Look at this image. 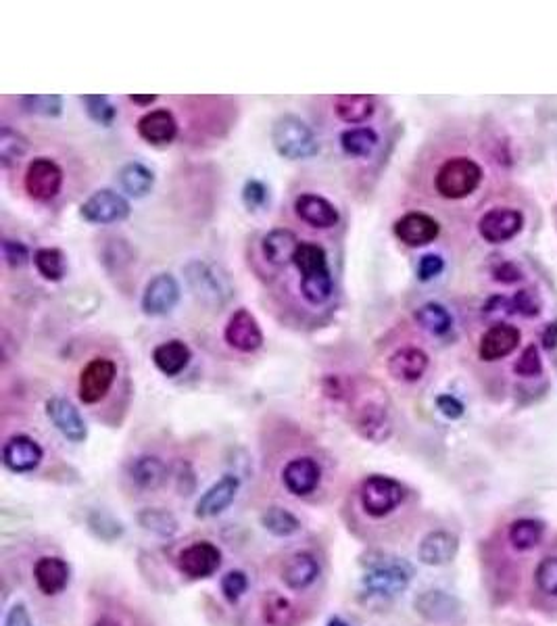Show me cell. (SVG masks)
<instances>
[{
  "instance_id": "ee69618b",
  "label": "cell",
  "mask_w": 557,
  "mask_h": 626,
  "mask_svg": "<svg viewBox=\"0 0 557 626\" xmlns=\"http://www.w3.org/2000/svg\"><path fill=\"white\" fill-rule=\"evenodd\" d=\"M535 583L545 595L557 597V556L541 560L535 570Z\"/></svg>"
},
{
  "instance_id": "f1b7e54d",
  "label": "cell",
  "mask_w": 557,
  "mask_h": 626,
  "mask_svg": "<svg viewBox=\"0 0 557 626\" xmlns=\"http://www.w3.org/2000/svg\"><path fill=\"white\" fill-rule=\"evenodd\" d=\"M374 111L376 99L372 94H341L334 99L336 117L351 126L368 122Z\"/></svg>"
},
{
  "instance_id": "f546056e",
  "label": "cell",
  "mask_w": 557,
  "mask_h": 626,
  "mask_svg": "<svg viewBox=\"0 0 557 626\" xmlns=\"http://www.w3.org/2000/svg\"><path fill=\"white\" fill-rule=\"evenodd\" d=\"M190 357H192V353H190L188 345L184 341L172 339V341H165V343L155 347L153 364L157 366V370L161 374L174 378L186 370V366L190 364Z\"/></svg>"
},
{
  "instance_id": "4fadbf2b",
  "label": "cell",
  "mask_w": 557,
  "mask_h": 626,
  "mask_svg": "<svg viewBox=\"0 0 557 626\" xmlns=\"http://www.w3.org/2000/svg\"><path fill=\"white\" fill-rule=\"evenodd\" d=\"M226 343L240 353H255L263 345V332L253 313L245 307L236 309L224 330Z\"/></svg>"
},
{
  "instance_id": "681fc988",
  "label": "cell",
  "mask_w": 557,
  "mask_h": 626,
  "mask_svg": "<svg viewBox=\"0 0 557 626\" xmlns=\"http://www.w3.org/2000/svg\"><path fill=\"white\" fill-rule=\"evenodd\" d=\"M443 270H445L443 257L437 255V253H428V255H424V257L420 259L418 272H416V274H418V280H420V282H428V280H432V278H437Z\"/></svg>"
},
{
  "instance_id": "603a6c76",
  "label": "cell",
  "mask_w": 557,
  "mask_h": 626,
  "mask_svg": "<svg viewBox=\"0 0 557 626\" xmlns=\"http://www.w3.org/2000/svg\"><path fill=\"white\" fill-rule=\"evenodd\" d=\"M459 551V539L447 531H432L428 533L418 547V558L426 566H447L455 560Z\"/></svg>"
},
{
  "instance_id": "ac0fdd59",
  "label": "cell",
  "mask_w": 557,
  "mask_h": 626,
  "mask_svg": "<svg viewBox=\"0 0 557 626\" xmlns=\"http://www.w3.org/2000/svg\"><path fill=\"white\" fill-rule=\"evenodd\" d=\"M522 339V332L514 324H493L487 332L482 334L480 345H478V355L482 361H499L507 355H512Z\"/></svg>"
},
{
  "instance_id": "f6af8a7d",
  "label": "cell",
  "mask_w": 557,
  "mask_h": 626,
  "mask_svg": "<svg viewBox=\"0 0 557 626\" xmlns=\"http://www.w3.org/2000/svg\"><path fill=\"white\" fill-rule=\"evenodd\" d=\"M242 203L249 211H259L270 203V188L261 180H247L242 188Z\"/></svg>"
},
{
  "instance_id": "8d00e7d4",
  "label": "cell",
  "mask_w": 557,
  "mask_h": 626,
  "mask_svg": "<svg viewBox=\"0 0 557 626\" xmlns=\"http://www.w3.org/2000/svg\"><path fill=\"white\" fill-rule=\"evenodd\" d=\"M261 526L274 537H290L301 531V520L284 508H270L261 514Z\"/></svg>"
},
{
  "instance_id": "74e56055",
  "label": "cell",
  "mask_w": 557,
  "mask_h": 626,
  "mask_svg": "<svg viewBox=\"0 0 557 626\" xmlns=\"http://www.w3.org/2000/svg\"><path fill=\"white\" fill-rule=\"evenodd\" d=\"M263 620L270 626H290L295 622L297 610L293 606V601L282 597V595H268L263 599Z\"/></svg>"
},
{
  "instance_id": "ba28073f",
  "label": "cell",
  "mask_w": 557,
  "mask_h": 626,
  "mask_svg": "<svg viewBox=\"0 0 557 626\" xmlns=\"http://www.w3.org/2000/svg\"><path fill=\"white\" fill-rule=\"evenodd\" d=\"M23 186L34 201H53L63 186V170L53 159L38 157L28 165Z\"/></svg>"
},
{
  "instance_id": "7c38bea8",
  "label": "cell",
  "mask_w": 557,
  "mask_h": 626,
  "mask_svg": "<svg viewBox=\"0 0 557 626\" xmlns=\"http://www.w3.org/2000/svg\"><path fill=\"white\" fill-rule=\"evenodd\" d=\"M180 295H182V291H180V284H178L176 276L157 274L147 284V288H144L140 307L144 313H147V316H153V318L167 316V313L178 305Z\"/></svg>"
},
{
  "instance_id": "484cf974",
  "label": "cell",
  "mask_w": 557,
  "mask_h": 626,
  "mask_svg": "<svg viewBox=\"0 0 557 626\" xmlns=\"http://www.w3.org/2000/svg\"><path fill=\"white\" fill-rule=\"evenodd\" d=\"M430 364V357L426 351L418 347H405L391 355L389 359V374L401 382H418Z\"/></svg>"
},
{
  "instance_id": "c3c4849f",
  "label": "cell",
  "mask_w": 557,
  "mask_h": 626,
  "mask_svg": "<svg viewBox=\"0 0 557 626\" xmlns=\"http://www.w3.org/2000/svg\"><path fill=\"white\" fill-rule=\"evenodd\" d=\"M3 255H5V261L9 263L11 268L26 266L28 259H30L28 247L23 245V243H19V240H11V238L3 240Z\"/></svg>"
},
{
  "instance_id": "f5cc1de1",
  "label": "cell",
  "mask_w": 557,
  "mask_h": 626,
  "mask_svg": "<svg viewBox=\"0 0 557 626\" xmlns=\"http://www.w3.org/2000/svg\"><path fill=\"white\" fill-rule=\"evenodd\" d=\"M5 626H34L32 616L28 612V608L23 604H15L9 612H7V620Z\"/></svg>"
},
{
  "instance_id": "2e32d148",
  "label": "cell",
  "mask_w": 557,
  "mask_h": 626,
  "mask_svg": "<svg viewBox=\"0 0 557 626\" xmlns=\"http://www.w3.org/2000/svg\"><path fill=\"white\" fill-rule=\"evenodd\" d=\"M46 416L69 443H84L88 439V426L74 403L63 397L46 401Z\"/></svg>"
},
{
  "instance_id": "d6986e66",
  "label": "cell",
  "mask_w": 557,
  "mask_h": 626,
  "mask_svg": "<svg viewBox=\"0 0 557 626\" xmlns=\"http://www.w3.org/2000/svg\"><path fill=\"white\" fill-rule=\"evenodd\" d=\"M238 489H240L238 476H234V474H224L220 480H217L215 485H211V487L201 495V499L197 501L195 516L201 518V520L220 516L222 512H226V510L230 508V505L234 503V499H236V495H238Z\"/></svg>"
},
{
  "instance_id": "ab89813d",
  "label": "cell",
  "mask_w": 557,
  "mask_h": 626,
  "mask_svg": "<svg viewBox=\"0 0 557 626\" xmlns=\"http://www.w3.org/2000/svg\"><path fill=\"white\" fill-rule=\"evenodd\" d=\"M28 149L30 142L26 136L11 130L9 126H3V130H0V161H3V167H11L13 163H17L28 153Z\"/></svg>"
},
{
  "instance_id": "11a10c76",
  "label": "cell",
  "mask_w": 557,
  "mask_h": 626,
  "mask_svg": "<svg viewBox=\"0 0 557 626\" xmlns=\"http://www.w3.org/2000/svg\"><path fill=\"white\" fill-rule=\"evenodd\" d=\"M128 99H130V103H134L138 107H151L157 101V96L155 94H132V96H128Z\"/></svg>"
},
{
  "instance_id": "5bb4252c",
  "label": "cell",
  "mask_w": 557,
  "mask_h": 626,
  "mask_svg": "<svg viewBox=\"0 0 557 626\" xmlns=\"http://www.w3.org/2000/svg\"><path fill=\"white\" fill-rule=\"evenodd\" d=\"M393 232L403 245L416 249V247H426L434 243L437 236L441 234V226L432 218V215L422 213V211H411L395 222Z\"/></svg>"
},
{
  "instance_id": "d6a6232c",
  "label": "cell",
  "mask_w": 557,
  "mask_h": 626,
  "mask_svg": "<svg viewBox=\"0 0 557 626\" xmlns=\"http://www.w3.org/2000/svg\"><path fill=\"white\" fill-rule=\"evenodd\" d=\"M545 535V524L537 518H520L516 522H512L510 533H507V539H510L512 547L516 551H530L535 549Z\"/></svg>"
},
{
  "instance_id": "7402d4cb",
  "label": "cell",
  "mask_w": 557,
  "mask_h": 626,
  "mask_svg": "<svg viewBox=\"0 0 557 626\" xmlns=\"http://www.w3.org/2000/svg\"><path fill=\"white\" fill-rule=\"evenodd\" d=\"M138 136L149 144H169L178 136V122L167 109H155L144 113L136 124Z\"/></svg>"
},
{
  "instance_id": "4316f807",
  "label": "cell",
  "mask_w": 557,
  "mask_h": 626,
  "mask_svg": "<svg viewBox=\"0 0 557 626\" xmlns=\"http://www.w3.org/2000/svg\"><path fill=\"white\" fill-rule=\"evenodd\" d=\"M299 238L293 230L288 228H276L270 234H265L261 240L263 257L268 259L272 266H286L295 259V253L299 249Z\"/></svg>"
},
{
  "instance_id": "30bf717a",
  "label": "cell",
  "mask_w": 557,
  "mask_h": 626,
  "mask_svg": "<svg viewBox=\"0 0 557 626\" xmlns=\"http://www.w3.org/2000/svg\"><path fill=\"white\" fill-rule=\"evenodd\" d=\"M222 566V551L209 541H199L184 547L178 556V570L192 581L209 579Z\"/></svg>"
},
{
  "instance_id": "f35d334b",
  "label": "cell",
  "mask_w": 557,
  "mask_h": 626,
  "mask_svg": "<svg viewBox=\"0 0 557 626\" xmlns=\"http://www.w3.org/2000/svg\"><path fill=\"white\" fill-rule=\"evenodd\" d=\"M34 266L44 280L59 282L67 272V259L59 249H38L34 253Z\"/></svg>"
},
{
  "instance_id": "7a4b0ae2",
  "label": "cell",
  "mask_w": 557,
  "mask_h": 626,
  "mask_svg": "<svg viewBox=\"0 0 557 626\" xmlns=\"http://www.w3.org/2000/svg\"><path fill=\"white\" fill-rule=\"evenodd\" d=\"M272 144L280 157L303 161L318 155L320 144L313 130L297 115H280L272 126Z\"/></svg>"
},
{
  "instance_id": "b9f144b4",
  "label": "cell",
  "mask_w": 557,
  "mask_h": 626,
  "mask_svg": "<svg viewBox=\"0 0 557 626\" xmlns=\"http://www.w3.org/2000/svg\"><path fill=\"white\" fill-rule=\"evenodd\" d=\"M82 103L86 107L88 117L92 119L94 124L101 126H111L117 117V109L111 105L109 96L105 94H86L82 96Z\"/></svg>"
},
{
  "instance_id": "f907efd6",
  "label": "cell",
  "mask_w": 557,
  "mask_h": 626,
  "mask_svg": "<svg viewBox=\"0 0 557 626\" xmlns=\"http://www.w3.org/2000/svg\"><path fill=\"white\" fill-rule=\"evenodd\" d=\"M437 409L447 420H459L466 414V405L453 395H439L437 397Z\"/></svg>"
},
{
  "instance_id": "6da1fadb",
  "label": "cell",
  "mask_w": 557,
  "mask_h": 626,
  "mask_svg": "<svg viewBox=\"0 0 557 626\" xmlns=\"http://www.w3.org/2000/svg\"><path fill=\"white\" fill-rule=\"evenodd\" d=\"M293 263L301 272L303 299L309 305H324L334 293V280L326 251L316 243H301Z\"/></svg>"
},
{
  "instance_id": "277c9868",
  "label": "cell",
  "mask_w": 557,
  "mask_h": 626,
  "mask_svg": "<svg viewBox=\"0 0 557 626\" xmlns=\"http://www.w3.org/2000/svg\"><path fill=\"white\" fill-rule=\"evenodd\" d=\"M186 282L192 295L207 307H222L232 297V284L226 272H222L215 263L195 259L184 268Z\"/></svg>"
},
{
  "instance_id": "816d5d0a",
  "label": "cell",
  "mask_w": 557,
  "mask_h": 626,
  "mask_svg": "<svg viewBox=\"0 0 557 626\" xmlns=\"http://www.w3.org/2000/svg\"><path fill=\"white\" fill-rule=\"evenodd\" d=\"M493 278L501 284H514L522 280V272L512 261H499L493 266Z\"/></svg>"
},
{
  "instance_id": "cb8c5ba5",
  "label": "cell",
  "mask_w": 557,
  "mask_h": 626,
  "mask_svg": "<svg viewBox=\"0 0 557 626\" xmlns=\"http://www.w3.org/2000/svg\"><path fill=\"white\" fill-rule=\"evenodd\" d=\"M71 568L65 560L44 556L34 564V583L42 595H59L69 585Z\"/></svg>"
},
{
  "instance_id": "5b68a950",
  "label": "cell",
  "mask_w": 557,
  "mask_h": 626,
  "mask_svg": "<svg viewBox=\"0 0 557 626\" xmlns=\"http://www.w3.org/2000/svg\"><path fill=\"white\" fill-rule=\"evenodd\" d=\"M482 167L470 157H451L434 176V188L443 199H466L482 182Z\"/></svg>"
},
{
  "instance_id": "6f0895ef",
  "label": "cell",
  "mask_w": 557,
  "mask_h": 626,
  "mask_svg": "<svg viewBox=\"0 0 557 626\" xmlns=\"http://www.w3.org/2000/svg\"><path fill=\"white\" fill-rule=\"evenodd\" d=\"M328 626H351V624L345 622L343 618H332V620L328 622Z\"/></svg>"
},
{
  "instance_id": "7dc6e473",
  "label": "cell",
  "mask_w": 557,
  "mask_h": 626,
  "mask_svg": "<svg viewBox=\"0 0 557 626\" xmlns=\"http://www.w3.org/2000/svg\"><path fill=\"white\" fill-rule=\"evenodd\" d=\"M510 301H512V313H518V316H524V318L539 316L541 303L532 291H518Z\"/></svg>"
},
{
  "instance_id": "9c48e42d",
  "label": "cell",
  "mask_w": 557,
  "mask_h": 626,
  "mask_svg": "<svg viewBox=\"0 0 557 626\" xmlns=\"http://www.w3.org/2000/svg\"><path fill=\"white\" fill-rule=\"evenodd\" d=\"M80 215L88 224H117L124 222L130 215V203L119 192L103 188L96 190L88 201H84V205L80 207Z\"/></svg>"
},
{
  "instance_id": "1f68e13d",
  "label": "cell",
  "mask_w": 557,
  "mask_h": 626,
  "mask_svg": "<svg viewBox=\"0 0 557 626\" xmlns=\"http://www.w3.org/2000/svg\"><path fill=\"white\" fill-rule=\"evenodd\" d=\"M117 180H119V186L124 188V192H128V195L134 199L147 197L155 186V174H153L151 167H147L144 163H138V161L126 163L124 167H121L119 174H117Z\"/></svg>"
},
{
  "instance_id": "d4e9b609",
  "label": "cell",
  "mask_w": 557,
  "mask_h": 626,
  "mask_svg": "<svg viewBox=\"0 0 557 626\" xmlns=\"http://www.w3.org/2000/svg\"><path fill=\"white\" fill-rule=\"evenodd\" d=\"M320 562L309 551H301L290 556L282 568V581L288 589L303 591L318 581Z\"/></svg>"
},
{
  "instance_id": "83f0119b",
  "label": "cell",
  "mask_w": 557,
  "mask_h": 626,
  "mask_svg": "<svg viewBox=\"0 0 557 626\" xmlns=\"http://www.w3.org/2000/svg\"><path fill=\"white\" fill-rule=\"evenodd\" d=\"M128 476L142 491L159 489L167 478V466L157 455H138L128 464Z\"/></svg>"
},
{
  "instance_id": "e0dca14e",
  "label": "cell",
  "mask_w": 557,
  "mask_h": 626,
  "mask_svg": "<svg viewBox=\"0 0 557 626\" xmlns=\"http://www.w3.org/2000/svg\"><path fill=\"white\" fill-rule=\"evenodd\" d=\"M322 468L313 457H295L282 468V483L288 493L307 497L320 487Z\"/></svg>"
},
{
  "instance_id": "e575fe53",
  "label": "cell",
  "mask_w": 557,
  "mask_h": 626,
  "mask_svg": "<svg viewBox=\"0 0 557 626\" xmlns=\"http://www.w3.org/2000/svg\"><path fill=\"white\" fill-rule=\"evenodd\" d=\"M378 144V134L372 128H351L341 134V149L349 157H370Z\"/></svg>"
},
{
  "instance_id": "52a82bcc",
  "label": "cell",
  "mask_w": 557,
  "mask_h": 626,
  "mask_svg": "<svg viewBox=\"0 0 557 626\" xmlns=\"http://www.w3.org/2000/svg\"><path fill=\"white\" fill-rule=\"evenodd\" d=\"M117 376L115 361L109 357H94L84 366L78 382V395L84 405H94L107 397Z\"/></svg>"
},
{
  "instance_id": "44dd1931",
  "label": "cell",
  "mask_w": 557,
  "mask_h": 626,
  "mask_svg": "<svg viewBox=\"0 0 557 626\" xmlns=\"http://www.w3.org/2000/svg\"><path fill=\"white\" fill-rule=\"evenodd\" d=\"M295 211L305 224L320 230L334 228L338 220H341L338 209L328 199L313 195V192H305V195H299L295 199Z\"/></svg>"
},
{
  "instance_id": "8fae6325",
  "label": "cell",
  "mask_w": 557,
  "mask_h": 626,
  "mask_svg": "<svg viewBox=\"0 0 557 626\" xmlns=\"http://www.w3.org/2000/svg\"><path fill=\"white\" fill-rule=\"evenodd\" d=\"M524 228V215L512 207H495L482 215L478 234L491 245H501L518 236Z\"/></svg>"
},
{
  "instance_id": "3957f363",
  "label": "cell",
  "mask_w": 557,
  "mask_h": 626,
  "mask_svg": "<svg viewBox=\"0 0 557 626\" xmlns=\"http://www.w3.org/2000/svg\"><path fill=\"white\" fill-rule=\"evenodd\" d=\"M411 579H414V566L397 556H382L368 560V572L363 574L361 585L368 593L380 597H393L403 593Z\"/></svg>"
},
{
  "instance_id": "ffe728a7",
  "label": "cell",
  "mask_w": 557,
  "mask_h": 626,
  "mask_svg": "<svg viewBox=\"0 0 557 626\" xmlns=\"http://www.w3.org/2000/svg\"><path fill=\"white\" fill-rule=\"evenodd\" d=\"M44 457L42 447L28 435H15L3 447V464L15 474L34 472Z\"/></svg>"
},
{
  "instance_id": "db71d44e",
  "label": "cell",
  "mask_w": 557,
  "mask_h": 626,
  "mask_svg": "<svg viewBox=\"0 0 557 626\" xmlns=\"http://www.w3.org/2000/svg\"><path fill=\"white\" fill-rule=\"evenodd\" d=\"M541 343H543V347H545L547 351H551V349L557 347V320H553V322H549V324L545 326V330H543V334H541Z\"/></svg>"
},
{
  "instance_id": "60d3db41",
  "label": "cell",
  "mask_w": 557,
  "mask_h": 626,
  "mask_svg": "<svg viewBox=\"0 0 557 626\" xmlns=\"http://www.w3.org/2000/svg\"><path fill=\"white\" fill-rule=\"evenodd\" d=\"M23 111L42 117H59L63 109V99L59 94H30L19 99Z\"/></svg>"
},
{
  "instance_id": "7bdbcfd3",
  "label": "cell",
  "mask_w": 557,
  "mask_h": 626,
  "mask_svg": "<svg viewBox=\"0 0 557 626\" xmlns=\"http://www.w3.org/2000/svg\"><path fill=\"white\" fill-rule=\"evenodd\" d=\"M514 372L518 376H524V378H535V376H539L543 372V359H541L539 347L535 343L526 345L522 355L516 359Z\"/></svg>"
},
{
  "instance_id": "836d02e7",
  "label": "cell",
  "mask_w": 557,
  "mask_h": 626,
  "mask_svg": "<svg viewBox=\"0 0 557 626\" xmlns=\"http://www.w3.org/2000/svg\"><path fill=\"white\" fill-rule=\"evenodd\" d=\"M414 318L420 324V328H424L426 332H430L434 336H445L453 326V318H451V313L447 311V307L441 303H434V301L424 303L416 311Z\"/></svg>"
},
{
  "instance_id": "bcb514c9",
  "label": "cell",
  "mask_w": 557,
  "mask_h": 626,
  "mask_svg": "<svg viewBox=\"0 0 557 626\" xmlns=\"http://www.w3.org/2000/svg\"><path fill=\"white\" fill-rule=\"evenodd\" d=\"M247 589H249V579L242 570H230L222 579V593L230 604H236V601L247 593Z\"/></svg>"
},
{
  "instance_id": "4dcf8cb0",
  "label": "cell",
  "mask_w": 557,
  "mask_h": 626,
  "mask_svg": "<svg viewBox=\"0 0 557 626\" xmlns=\"http://www.w3.org/2000/svg\"><path fill=\"white\" fill-rule=\"evenodd\" d=\"M414 606L418 610L420 616H424L430 622H445L451 620L457 610H459V601L455 597H451L445 591H426L422 595L416 597Z\"/></svg>"
},
{
  "instance_id": "d590c367",
  "label": "cell",
  "mask_w": 557,
  "mask_h": 626,
  "mask_svg": "<svg viewBox=\"0 0 557 626\" xmlns=\"http://www.w3.org/2000/svg\"><path fill=\"white\" fill-rule=\"evenodd\" d=\"M138 524L157 537H174L178 533V520L172 512L159 510V508H147L138 514Z\"/></svg>"
},
{
  "instance_id": "8992f818",
  "label": "cell",
  "mask_w": 557,
  "mask_h": 626,
  "mask_svg": "<svg viewBox=\"0 0 557 626\" xmlns=\"http://www.w3.org/2000/svg\"><path fill=\"white\" fill-rule=\"evenodd\" d=\"M405 495V487L399 480L384 474L368 476L359 487L361 510L372 518H384L393 514L405 501Z\"/></svg>"
},
{
  "instance_id": "9a60e30c",
  "label": "cell",
  "mask_w": 557,
  "mask_h": 626,
  "mask_svg": "<svg viewBox=\"0 0 557 626\" xmlns=\"http://www.w3.org/2000/svg\"><path fill=\"white\" fill-rule=\"evenodd\" d=\"M355 430L370 443H386L393 435V420L389 409L376 401L359 405L355 414Z\"/></svg>"
},
{
  "instance_id": "9f6ffc18",
  "label": "cell",
  "mask_w": 557,
  "mask_h": 626,
  "mask_svg": "<svg viewBox=\"0 0 557 626\" xmlns=\"http://www.w3.org/2000/svg\"><path fill=\"white\" fill-rule=\"evenodd\" d=\"M94 626H121L115 618H109V616H103L101 620H96Z\"/></svg>"
}]
</instances>
